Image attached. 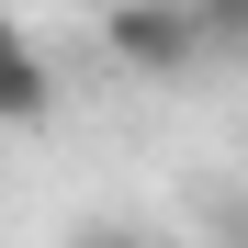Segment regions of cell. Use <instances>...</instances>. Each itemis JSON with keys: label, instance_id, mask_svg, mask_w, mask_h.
I'll list each match as a JSON object with an SVG mask.
<instances>
[{"label": "cell", "instance_id": "obj_2", "mask_svg": "<svg viewBox=\"0 0 248 248\" xmlns=\"http://www.w3.org/2000/svg\"><path fill=\"white\" fill-rule=\"evenodd\" d=\"M46 113H57V68L34 57V34H23L12 12H0V124H23V136H34Z\"/></svg>", "mask_w": 248, "mask_h": 248}, {"label": "cell", "instance_id": "obj_3", "mask_svg": "<svg viewBox=\"0 0 248 248\" xmlns=\"http://www.w3.org/2000/svg\"><path fill=\"white\" fill-rule=\"evenodd\" d=\"M192 34H203V57L248 68V0H192Z\"/></svg>", "mask_w": 248, "mask_h": 248}, {"label": "cell", "instance_id": "obj_1", "mask_svg": "<svg viewBox=\"0 0 248 248\" xmlns=\"http://www.w3.org/2000/svg\"><path fill=\"white\" fill-rule=\"evenodd\" d=\"M102 46H113V68H136V79H181V68H203L192 0H102Z\"/></svg>", "mask_w": 248, "mask_h": 248}, {"label": "cell", "instance_id": "obj_4", "mask_svg": "<svg viewBox=\"0 0 248 248\" xmlns=\"http://www.w3.org/2000/svg\"><path fill=\"white\" fill-rule=\"evenodd\" d=\"M68 248H158V237H147V226H124V215H79Z\"/></svg>", "mask_w": 248, "mask_h": 248}]
</instances>
